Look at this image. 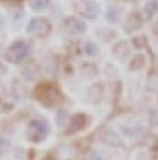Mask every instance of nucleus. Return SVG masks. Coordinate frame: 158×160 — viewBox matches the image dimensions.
I'll return each mask as SVG.
<instances>
[{
  "mask_svg": "<svg viewBox=\"0 0 158 160\" xmlns=\"http://www.w3.org/2000/svg\"><path fill=\"white\" fill-rule=\"evenodd\" d=\"M37 99L40 101L42 104H45L46 108H55V106L62 102V95L61 91L51 83H42L40 87L37 88Z\"/></svg>",
  "mask_w": 158,
  "mask_h": 160,
  "instance_id": "f257e3e1",
  "label": "nucleus"
},
{
  "mask_svg": "<svg viewBox=\"0 0 158 160\" xmlns=\"http://www.w3.org/2000/svg\"><path fill=\"white\" fill-rule=\"evenodd\" d=\"M48 123L45 120H32L27 130V139L32 142H40L48 136Z\"/></svg>",
  "mask_w": 158,
  "mask_h": 160,
  "instance_id": "f03ea898",
  "label": "nucleus"
},
{
  "mask_svg": "<svg viewBox=\"0 0 158 160\" xmlns=\"http://www.w3.org/2000/svg\"><path fill=\"white\" fill-rule=\"evenodd\" d=\"M27 53H29V45L26 42H22V40H19V42H15L8 48L7 59L11 61V62H19L27 56Z\"/></svg>",
  "mask_w": 158,
  "mask_h": 160,
  "instance_id": "7ed1b4c3",
  "label": "nucleus"
},
{
  "mask_svg": "<svg viewBox=\"0 0 158 160\" xmlns=\"http://www.w3.org/2000/svg\"><path fill=\"white\" fill-rule=\"evenodd\" d=\"M27 32L34 35H46L50 32V22L43 18H35L29 22Z\"/></svg>",
  "mask_w": 158,
  "mask_h": 160,
  "instance_id": "20e7f679",
  "label": "nucleus"
},
{
  "mask_svg": "<svg viewBox=\"0 0 158 160\" xmlns=\"http://www.w3.org/2000/svg\"><path fill=\"white\" fill-rule=\"evenodd\" d=\"M88 125V115L85 114H78L74 118H70V123H69V133H75V131H82L85 127Z\"/></svg>",
  "mask_w": 158,
  "mask_h": 160,
  "instance_id": "39448f33",
  "label": "nucleus"
},
{
  "mask_svg": "<svg viewBox=\"0 0 158 160\" xmlns=\"http://www.w3.org/2000/svg\"><path fill=\"white\" fill-rule=\"evenodd\" d=\"M82 13L88 18H94L98 15V5H94L93 2H83L82 3Z\"/></svg>",
  "mask_w": 158,
  "mask_h": 160,
  "instance_id": "423d86ee",
  "label": "nucleus"
},
{
  "mask_svg": "<svg viewBox=\"0 0 158 160\" xmlns=\"http://www.w3.org/2000/svg\"><path fill=\"white\" fill-rule=\"evenodd\" d=\"M31 3V8L35 10V11H42L48 7V0H29Z\"/></svg>",
  "mask_w": 158,
  "mask_h": 160,
  "instance_id": "0eeeda50",
  "label": "nucleus"
},
{
  "mask_svg": "<svg viewBox=\"0 0 158 160\" xmlns=\"http://www.w3.org/2000/svg\"><path fill=\"white\" fill-rule=\"evenodd\" d=\"M70 24H74V28H69V29H70V32H74V34H80V32H83V31H85V24H83L82 21H78V19H72V21H70Z\"/></svg>",
  "mask_w": 158,
  "mask_h": 160,
  "instance_id": "6e6552de",
  "label": "nucleus"
},
{
  "mask_svg": "<svg viewBox=\"0 0 158 160\" xmlns=\"http://www.w3.org/2000/svg\"><path fill=\"white\" fill-rule=\"evenodd\" d=\"M142 66H144V58H142V56H136V58H134L133 61H131V64H129V68L136 71V69H141Z\"/></svg>",
  "mask_w": 158,
  "mask_h": 160,
  "instance_id": "1a4fd4ad",
  "label": "nucleus"
},
{
  "mask_svg": "<svg viewBox=\"0 0 158 160\" xmlns=\"http://www.w3.org/2000/svg\"><path fill=\"white\" fill-rule=\"evenodd\" d=\"M85 50H86V53L91 56V55H94L96 53V47H94V43H88L86 47H85Z\"/></svg>",
  "mask_w": 158,
  "mask_h": 160,
  "instance_id": "9d476101",
  "label": "nucleus"
}]
</instances>
